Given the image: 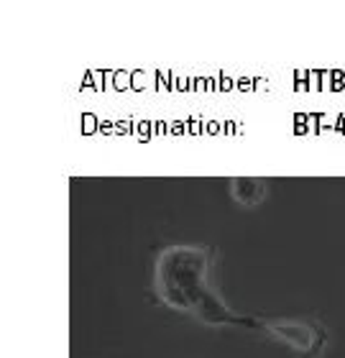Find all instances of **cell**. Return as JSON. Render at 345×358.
<instances>
[{
    "mask_svg": "<svg viewBox=\"0 0 345 358\" xmlns=\"http://www.w3.org/2000/svg\"><path fill=\"white\" fill-rule=\"evenodd\" d=\"M269 194V185L266 179L258 177H233L230 179V197L243 208H256L261 205Z\"/></svg>",
    "mask_w": 345,
    "mask_h": 358,
    "instance_id": "3",
    "label": "cell"
},
{
    "mask_svg": "<svg viewBox=\"0 0 345 358\" xmlns=\"http://www.w3.org/2000/svg\"><path fill=\"white\" fill-rule=\"evenodd\" d=\"M261 330L269 333L274 341L284 343L297 358L323 356L328 345V330L323 322L309 317H281V320H261Z\"/></svg>",
    "mask_w": 345,
    "mask_h": 358,
    "instance_id": "2",
    "label": "cell"
},
{
    "mask_svg": "<svg viewBox=\"0 0 345 358\" xmlns=\"http://www.w3.org/2000/svg\"><path fill=\"white\" fill-rule=\"evenodd\" d=\"M210 248L179 243L166 246L154 264V289L166 307L187 313L205 325H233V328L261 330V317L233 313L226 299L210 284Z\"/></svg>",
    "mask_w": 345,
    "mask_h": 358,
    "instance_id": "1",
    "label": "cell"
}]
</instances>
